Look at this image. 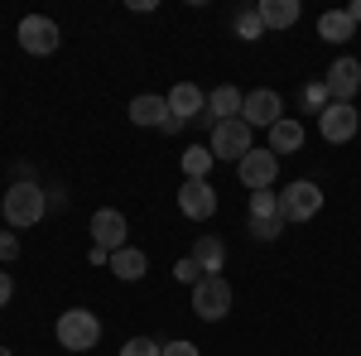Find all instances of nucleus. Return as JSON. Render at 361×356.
I'll list each match as a JSON object with an SVG mask.
<instances>
[{"mask_svg": "<svg viewBox=\"0 0 361 356\" xmlns=\"http://www.w3.org/2000/svg\"><path fill=\"white\" fill-rule=\"evenodd\" d=\"M58 347H68V352H92L97 342H102V318L92 313V308H68V313H58Z\"/></svg>", "mask_w": 361, "mask_h": 356, "instance_id": "2", "label": "nucleus"}, {"mask_svg": "<svg viewBox=\"0 0 361 356\" xmlns=\"http://www.w3.org/2000/svg\"><path fill=\"white\" fill-rule=\"evenodd\" d=\"M260 34H265V25H260V15H255V10H241V15H236V39H246V44H255Z\"/></svg>", "mask_w": 361, "mask_h": 356, "instance_id": "23", "label": "nucleus"}, {"mask_svg": "<svg viewBox=\"0 0 361 356\" xmlns=\"http://www.w3.org/2000/svg\"><path fill=\"white\" fill-rule=\"evenodd\" d=\"M10 299H15V279H10V274L0 270V308H5Z\"/></svg>", "mask_w": 361, "mask_h": 356, "instance_id": "29", "label": "nucleus"}, {"mask_svg": "<svg viewBox=\"0 0 361 356\" xmlns=\"http://www.w3.org/2000/svg\"><path fill=\"white\" fill-rule=\"evenodd\" d=\"M207 168H212V149H207V145L183 149V173H188V178H207Z\"/></svg>", "mask_w": 361, "mask_h": 356, "instance_id": "21", "label": "nucleus"}, {"mask_svg": "<svg viewBox=\"0 0 361 356\" xmlns=\"http://www.w3.org/2000/svg\"><path fill=\"white\" fill-rule=\"evenodd\" d=\"M173 274H178L183 284H197V279H207V274H202V270H197V265H193V255H183V260L173 265Z\"/></svg>", "mask_w": 361, "mask_h": 356, "instance_id": "26", "label": "nucleus"}, {"mask_svg": "<svg viewBox=\"0 0 361 356\" xmlns=\"http://www.w3.org/2000/svg\"><path fill=\"white\" fill-rule=\"evenodd\" d=\"M63 44V34H58V25L49 20V15H25L20 20V49L34 58H49Z\"/></svg>", "mask_w": 361, "mask_h": 356, "instance_id": "6", "label": "nucleus"}, {"mask_svg": "<svg viewBox=\"0 0 361 356\" xmlns=\"http://www.w3.org/2000/svg\"><path fill=\"white\" fill-rule=\"evenodd\" d=\"M318 212H323V188L313 178H294L279 192V217L284 221H313Z\"/></svg>", "mask_w": 361, "mask_h": 356, "instance_id": "3", "label": "nucleus"}, {"mask_svg": "<svg viewBox=\"0 0 361 356\" xmlns=\"http://www.w3.org/2000/svg\"><path fill=\"white\" fill-rule=\"evenodd\" d=\"M15 255H20V236L0 231V260H15Z\"/></svg>", "mask_w": 361, "mask_h": 356, "instance_id": "27", "label": "nucleus"}, {"mask_svg": "<svg viewBox=\"0 0 361 356\" xmlns=\"http://www.w3.org/2000/svg\"><path fill=\"white\" fill-rule=\"evenodd\" d=\"M279 217V192H250V221Z\"/></svg>", "mask_w": 361, "mask_h": 356, "instance_id": "22", "label": "nucleus"}, {"mask_svg": "<svg viewBox=\"0 0 361 356\" xmlns=\"http://www.w3.org/2000/svg\"><path fill=\"white\" fill-rule=\"evenodd\" d=\"M178 212L193 221H207L212 212H217V192H212V183L207 178H183V188H178Z\"/></svg>", "mask_w": 361, "mask_h": 356, "instance_id": "11", "label": "nucleus"}, {"mask_svg": "<svg viewBox=\"0 0 361 356\" xmlns=\"http://www.w3.org/2000/svg\"><path fill=\"white\" fill-rule=\"evenodd\" d=\"M164 356H197L193 342H164Z\"/></svg>", "mask_w": 361, "mask_h": 356, "instance_id": "28", "label": "nucleus"}, {"mask_svg": "<svg viewBox=\"0 0 361 356\" xmlns=\"http://www.w3.org/2000/svg\"><path fill=\"white\" fill-rule=\"evenodd\" d=\"M255 15H260V25H265V29H294L304 10H299V0H260Z\"/></svg>", "mask_w": 361, "mask_h": 356, "instance_id": "14", "label": "nucleus"}, {"mask_svg": "<svg viewBox=\"0 0 361 356\" xmlns=\"http://www.w3.org/2000/svg\"><path fill=\"white\" fill-rule=\"evenodd\" d=\"M164 121H169L164 97H149V92H145V97L130 102V125H159V130H164Z\"/></svg>", "mask_w": 361, "mask_h": 356, "instance_id": "17", "label": "nucleus"}, {"mask_svg": "<svg viewBox=\"0 0 361 356\" xmlns=\"http://www.w3.org/2000/svg\"><path fill=\"white\" fill-rule=\"evenodd\" d=\"M241 121H246L250 130H270L275 121H284V102H279V92H270V87H260V92H246Z\"/></svg>", "mask_w": 361, "mask_h": 356, "instance_id": "9", "label": "nucleus"}, {"mask_svg": "<svg viewBox=\"0 0 361 356\" xmlns=\"http://www.w3.org/2000/svg\"><path fill=\"white\" fill-rule=\"evenodd\" d=\"M352 20H347V10H323V15H318V39H323V44H347V39H352Z\"/></svg>", "mask_w": 361, "mask_h": 356, "instance_id": "20", "label": "nucleus"}, {"mask_svg": "<svg viewBox=\"0 0 361 356\" xmlns=\"http://www.w3.org/2000/svg\"><path fill=\"white\" fill-rule=\"evenodd\" d=\"M236 178L246 183V192H270L279 178V159L270 154V149H250L246 159L236 164Z\"/></svg>", "mask_w": 361, "mask_h": 356, "instance_id": "7", "label": "nucleus"}, {"mask_svg": "<svg viewBox=\"0 0 361 356\" xmlns=\"http://www.w3.org/2000/svg\"><path fill=\"white\" fill-rule=\"evenodd\" d=\"M145 270H149V260H145V250H135V246H121V250H111V274L116 279H145Z\"/></svg>", "mask_w": 361, "mask_h": 356, "instance_id": "18", "label": "nucleus"}, {"mask_svg": "<svg viewBox=\"0 0 361 356\" xmlns=\"http://www.w3.org/2000/svg\"><path fill=\"white\" fill-rule=\"evenodd\" d=\"M207 149H212V159L241 164L250 149H255V145H250V125L246 121H222V125H212V145H207Z\"/></svg>", "mask_w": 361, "mask_h": 356, "instance_id": "5", "label": "nucleus"}, {"mask_svg": "<svg viewBox=\"0 0 361 356\" xmlns=\"http://www.w3.org/2000/svg\"><path fill=\"white\" fill-rule=\"evenodd\" d=\"M323 87H328V97L333 102H357L361 92V58H337L333 68H328V78H323Z\"/></svg>", "mask_w": 361, "mask_h": 356, "instance_id": "10", "label": "nucleus"}, {"mask_svg": "<svg viewBox=\"0 0 361 356\" xmlns=\"http://www.w3.org/2000/svg\"><path fill=\"white\" fill-rule=\"evenodd\" d=\"M299 102H304V111L323 116V106H328L333 97H328V87H323V82H313V87H304V97H299Z\"/></svg>", "mask_w": 361, "mask_h": 356, "instance_id": "25", "label": "nucleus"}, {"mask_svg": "<svg viewBox=\"0 0 361 356\" xmlns=\"http://www.w3.org/2000/svg\"><path fill=\"white\" fill-rule=\"evenodd\" d=\"M241 106H246V97L236 92V87H217L212 97H207V116L222 125V121H241Z\"/></svg>", "mask_w": 361, "mask_h": 356, "instance_id": "15", "label": "nucleus"}, {"mask_svg": "<svg viewBox=\"0 0 361 356\" xmlns=\"http://www.w3.org/2000/svg\"><path fill=\"white\" fill-rule=\"evenodd\" d=\"M0 212H5V221H10L15 231H25V226H39V221H44L49 197H44V188H39V183L15 178V183H10V192H5V202H0Z\"/></svg>", "mask_w": 361, "mask_h": 356, "instance_id": "1", "label": "nucleus"}, {"mask_svg": "<svg viewBox=\"0 0 361 356\" xmlns=\"http://www.w3.org/2000/svg\"><path fill=\"white\" fill-rule=\"evenodd\" d=\"M121 356H164V342H154V337H130Z\"/></svg>", "mask_w": 361, "mask_h": 356, "instance_id": "24", "label": "nucleus"}, {"mask_svg": "<svg viewBox=\"0 0 361 356\" xmlns=\"http://www.w3.org/2000/svg\"><path fill=\"white\" fill-rule=\"evenodd\" d=\"M193 265L202 274H217L226 265V246L217 241V236H197V241H193Z\"/></svg>", "mask_w": 361, "mask_h": 356, "instance_id": "19", "label": "nucleus"}, {"mask_svg": "<svg viewBox=\"0 0 361 356\" xmlns=\"http://www.w3.org/2000/svg\"><path fill=\"white\" fill-rule=\"evenodd\" d=\"M193 313L202 323H222L226 313H231V284H226L222 274H207V279L193 284Z\"/></svg>", "mask_w": 361, "mask_h": 356, "instance_id": "4", "label": "nucleus"}, {"mask_svg": "<svg viewBox=\"0 0 361 356\" xmlns=\"http://www.w3.org/2000/svg\"><path fill=\"white\" fill-rule=\"evenodd\" d=\"M347 20H352V25H361V0H352V5H347Z\"/></svg>", "mask_w": 361, "mask_h": 356, "instance_id": "30", "label": "nucleus"}, {"mask_svg": "<svg viewBox=\"0 0 361 356\" xmlns=\"http://www.w3.org/2000/svg\"><path fill=\"white\" fill-rule=\"evenodd\" d=\"M357 125H361V116L347 102H328L323 116H318V135L328 140V145H347V140L357 135Z\"/></svg>", "mask_w": 361, "mask_h": 356, "instance_id": "8", "label": "nucleus"}, {"mask_svg": "<svg viewBox=\"0 0 361 356\" xmlns=\"http://www.w3.org/2000/svg\"><path fill=\"white\" fill-rule=\"evenodd\" d=\"M299 145H304V125H299L294 116H284V121L270 125V154H275V159L279 154H294Z\"/></svg>", "mask_w": 361, "mask_h": 356, "instance_id": "16", "label": "nucleus"}, {"mask_svg": "<svg viewBox=\"0 0 361 356\" xmlns=\"http://www.w3.org/2000/svg\"><path fill=\"white\" fill-rule=\"evenodd\" d=\"M0 356H10V347H0Z\"/></svg>", "mask_w": 361, "mask_h": 356, "instance_id": "31", "label": "nucleus"}, {"mask_svg": "<svg viewBox=\"0 0 361 356\" xmlns=\"http://www.w3.org/2000/svg\"><path fill=\"white\" fill-rule=\"evenodd\" d=\"M164 102H169V116H173V121H183V125L197 121V116L207 111V97H202V87H193V82H178Z\"/></svg>", "mask_w": 361, "mask_h": 356, "instance_id": "13", "label": "nucleus"}, {"mask_svg": "<svg viewBox=\"0 0 361 356\" xmlns=\"http://www.w3.org/2000/svg\"><path fill=\"white\" fill-rule=\"evenodd\" d=\"M92 246L106 250V255L126 246V217H121L116 207H102V212H92Z\"/></svg>", "mask_w": 361, "mask_h": 356, "instance_id": "12", "label": "nucleus"}]
</instances>
